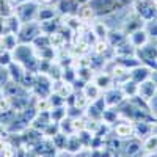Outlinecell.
<instances>
[{
    "mask_svg": "<svg viewBox=\"0 0 157 157\" xmlns=\"http://www.w3.org/2000/svg\"><path fill=\"white\" fill-rule=\"evenodd\" d=\"M148 105H149V110H151V115L155 118L157 116V91H155V94L149 99L148 102Z\"/></svg>",
    "mask_w": 157,
    "mask_h": 157,
    "instance_id": "obj_21",
    "label": "cell"
},
{
    "mask_svg": "<svg viewBox=\"0 0 157 157\" xmlns=\"http://www.w3.org/2000/svg\"><path fill=\"white\" fill-rule=\"evenodd\" d=\"M149 78H151V80L154 82V85L157 86V69H155V71H154V69L151 71V77H149Z\"/></svg>",
    "mask_w": 157,
    "mask_h": 157,
    "instance_id": "obj_22",
    "label": "cell"
},
{
    "mask_svg": "<svg viewBox=\"0 0 157 157\" xmlns=\"http://www.w3.org/2000/svg\"><path fill=\"white\" fill-rule=\"evenodd\" d=\"M146 157H157V152H149L146 154Z\"/></svg>",
    "mask_w": 157,
    "mask_h": 157,
    "instance_id": "obj_24",
    "label": "cell"
},
{
    "mask_svg": "<svg viewBox=\"0 0 157 157\" xmlns=\"http://www.w3.org/2000/svg\"><path fill=\"white\" fill-rule=\"evenodd\" d=\"M93 83L102 91V90H109L113 86V77L110 72H101L98 75H94V80Z\"/></svg>",
    "mask_w": 157,
    "mask_h": 157,
    "instance_id": "obj_9",
    "label": "cell"
},
{
    "mask_svg": "<svg viewBox=\"0 0 157 157\" xmlns=\"http://www.w3.org/2000/svg\"><path fill=\"white\" fill-rule=\"evenodd\" d=\"M33 109L38 113H43V112H50L52 110V104L49 101V98H36L33 101Z\"/></svg>",
    "mask_w": 157,
    "mask_h": 157,
    "instance_id": "obj_14",
    "label": "cell"
},
{
    "mask_svg": "<svg viewBox=\"0 0 157 157\" xmlns=\"http://www.w3.org/2000/svg\"><path fill=\"white\" fill-rule=\"evenodd\" d=\"M55 14H57V11H55V8H52L50 5H46V6H39V10H38V16H36V21L38 22H44V21H52L55 17Z\"/></svg>",
    "mask_w": 157,
    "mask_h": 157,
    "instance_id": "obj_11",
    "label": "cell"
},
{
    "mask_svg": "<svg viewBox=\"0 0 157 157\" xmlns=\"http://www.w3.org/2000/svg\"><path fill=\"white\" fill-rule=\"evenodd\" d=\"M52 141H54V145L57 146V149L61 152L66 149V141H68V135L63 134V132H58L55 137H52Z\"/></svg>",
    "mask_w": 157,
    "mask_h": 157,
    "instance_id": "obj_19",
    "label": "cell"
},
{
    "mask_svg": "<svg viewBox=\"0 0 157 157\" xmlns=\"http://www.w3.org/2000/svg\"><path fill=\"white\" fill-rule=\"evenodd\" d=\"M94 17V10L91 5H83L78 10V19L80 21H91Z\"/></svg>",
    "mask_w": 157,
    "mask_h": 157,
    "instance_id": "obj_20",
    "label": "cell"
},
{
    "mask_svg": "<svg viewBox=\"0 0 157 157\" xmlns=\"http://www.w3.org/2000/svg\"><path fill=\"white\" fill-rule=\"evenodd\" d=\"M118 152L121 154V157H140L145 151H143L141 140L132 137V138H127L124 143H121V148L118 149Z\"/></svg>",
    "mask_w": 157,
    "mask_h": 157,
    "instance_id": "obj_2",
    "label": "cell"
},
{
    "mask_svg": "<svg viewBox=\"0 0 157 157\" xmlns=\"http://www.w3.org/2000/svg\"><path fill=\"white\" fill-rule=\"evenodd\" d=\"M123 121H118L116 124H113L112 127V134L120 138V140H127V138H132L135 137V127H134V123L129 121V120H124L121 118Z\"/></svg>",
    "mask_w": 157,
    "mask_h": 157,
    "instance_id": "obj_3",
    "label": "cell"
},
{
    "mask_svg": "<svg viewBox=\"0 0 157 157\" xmlns=\"http://www.w3.org/2000/svg\"><path fill=\"white\" fill-rule=\"evenodd\" d=\"M82 149H85L83 143L80 141V138H78L77 134H71L68 135V141H66V149H64V152H68L71 155H75L78 154Z\"/></svg>",
    "mask_w": 157,
    "mask_h": 157,
    "instance_id": "obj_8",
    "label": "cell"
},
{
    "mask_svg": "<svg viewBox=\"0 0 157 157\" xmlns=\"http://www.w3.org/2000/svg\"><path fill=\"white\" fill-rule=\"evenodd\" d=\"M155 91H157V86L154 85V82L151 80V78L138 83V96L146 102H149V99L155 94Z\"/></svg>",
    "mask_w": 157,
    "mask_h": 157,
    "instance_id": "obj_6",
    "label": "cell"
},
{
    "mask_svg": "<svg viewBox=\"0 0 157 157\" xmlns=\"http://www.w3.org/2000/svg\"><path fill=\"white\" fill-rule=\"evenodd\" d=\"M151 68L145 66V64H140V66L134 68L132 71H130V80H134L135 83H141L148 80V78L151 77Z\"/></svg>",
    "mask_w": 157,
    "mask_h": 157,
    "instance_id": "obj_7",
    "label": "cell"
},
{
    "mask_svg": "<svg viewBox=\"0 0 157 157\" xmlns=\"http://www.w3.org/2000/svg\"><path fill=\"white\" fill-rule=\"evenodd\" d=\"M121 91L126 99L135 98V96H138V83H135L134 80H127L126 83L121 85Z\"/></svg>",
    "mask_w": 157,
    "mask_h": 157,
    "instance_id": "obj_12",
    "label": "cell"
},
{
    "mask_svg": "<svg viewBox=\"0 0 157 157\" xmlns=\"http://www.w3.org/2000/svg\"><path fill=\"white\" fill-rule=\"evenodd\" d=\"M93 35H96L99 39H105L107 35H109L107 24H105V22H101V21L93 22Z\"/></svg>",
    "mask_w": 157,
    "mask_h": 157,
    "instance_id": "obj_16",
    "label": "cell"
},
{
    "mask_svg": "<svg viewBox=\"0 0 157 157\" xmlns=\"http://www.w3.org/2000/svg\"><path fill=\"white\" fill-rule=\"evenodd\" d=\"M0 44H2L6 50L13 52L16 49V46L19 44V39L16 33H2L0 35Z\"/></svg>",
    "mask_w": 157,
    "mask_h": 157,
    "instance_id": "obj_10",
    "label": "cell"
},
{
    "mask_svg": "<svg viewBox=\"0 0 157 157\" xmlns=\"http://www.w3.org/2000/svg\"><path fill=\"white\" fill-rule=\"evenodd\" d=\"M127 41L132 44L135 49H140V47H143V46L148 44L149 35H148V32H146L145 29H138V30H135V32H132V33H129Z\"/></svg>",
    "mask_w": 157,
    "mask_h": 157,
    "instance_id": "obj_5",
    "label": "cell"
},
{
    "mask_svg": "<svg viewBox=\"0 0 157 157\" xmlns=\"http://www.w3.org/2000/svg\"><path fill=\"white\" fill-rule=\"evenodd\" d=\"M50 121L52 123H60L61 120H64L66 118V105H63V107H54L50 112Z\"/></svg>",
    "mask_w": 157,
    "mask_h": 157,
    "instance_id": "obj_17",
    "label": "cell"
},
{
    "mask_svg": "<svg viewBox=\"0 0 157 157\" xmlns=\"http://www.w3.org/2000/svg\"><path fill=\"white\" fill-rule=\"evenodd\" d=\"M82 91H83V94L88 98L90 102H93V101H96L98 98H101V93H102V91H101L94 83H86V85L82 88Z\"/></svg>",
    "mask_w": 157,
    "mask_h": 157,
    "instance_id": "obj_13",
    "label": "cell"
},
{
    "mask_svg": "<svg viewBox=\"0 0 157 157\" xmlns=\"http://www.w3.org/2000/svg\"><path fill=\"white\" fill-rule=\"evenodd\" d=\"M141 145H143V151L145 152H157V135L152 134L149 137H146L145 140H141Z\"/></svg>",
    "mask_w": 157,
    "mask_h": 157,
    "instance_id": "obj_15",
    "label": "cell"
},
{
    "mask_svg": "<svg viewBox=\"0 0 157 157\" xmlns=\"http://www.w3.org/2000/svg\"><path fill=\"white\" fill-rule=\"evenodd\" d=\"M57 157H74V155H71V154H68V152H66V155H64V154H61V152H60Z\"/></svg>",
    "mask_w": 157,
    "mask_h": 157,
    "instance_id": "obj_23",
    "label": "cell"
},
{
    "mask_svg": "<svg viewBox=\"0 0 157 157\" xmlns=\"http://www.w3.org/2000/svg\"><path fill=\"white\" fill-rule=\"evenodd\" d=\"M102 98H104V101H105V105L107 107H118L120 104H123L126 101L123 91H121V86L120 88L112 86V88L105 90V94H104Z\"/></svg>",
    "mask_w": 157,
    "mask_h": 157,
    "instance_id": "obj_4",
    "label": "cell"
},
{
    "mask_svg": "<svg viewBox=\"0 0 157 157\" xmlns=\"http://www.w3.org/2000/svg\"><path fill=\"white\" fill-rule=\"evenodd\" d=\"M110 49H112V46L109 44L107 39H98L96 44H94V54L99 55V57H104V54Z\"/></svg>",
    "mask_w": 157,
    "mask_h": 157,
    "instance_id": "obj_18",
    "label": "cell"
},
{
    "mask_svg": "<svg viewBox=\"0 0 157 157\" xmlns=\"http://www.w3.org/2000/svg\"><path fill=\"white\" fill-rule=\"evenodd\" d=\"M38 10H39V5H38L36 0H27V2H22V3H17L16 5L14 14L19 17V21L22 24L33 22V21H36Z\"/></svg>",
    "mask_w": 157,
    "mask_h": 157,
    "instance_id": "obj_1",
    "label": "cell"
}]
</instances>
